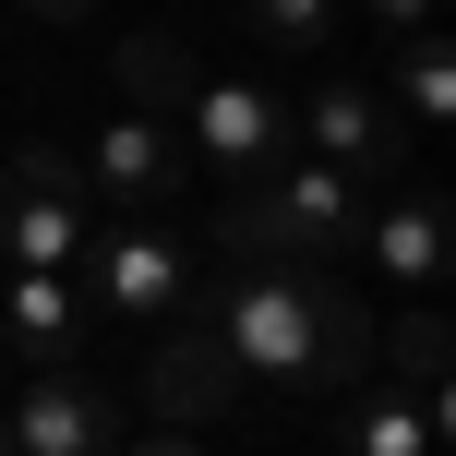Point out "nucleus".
Listing matches in <instances>:
<instances>
[{
    "mask_svg": "<svg viewBox=\"0 0 456 456\" xmlns=\"http://www.w3.org/2000/svg\"><path fill=\"white\" fill-rule=\"evenodd\" d=\"M228 396H240V361L216 348V324L192 313V324H168L157 337V361H144V409L168 420V433H192V420H216Z\"/></svg>",
    "mask_w": 456,
    "mask_h": 456,
    "instance_id": "9",
    "label": "nucleus"
},
{
    "mask_svg": "<svg viewBox=\"0 0 456 456\" xmlns=\"http://www.w3.org/2000/svg\"><path fill=\"white\" fill-rule=\"evenodd\" d=\"M385 72H396V109H409V120H444V109H456V48L433 37V24H420V37H396Z\"/></svg>",
    "mask_w": 456,
    "mask_h": 456,
    "instance_id": "15",
    "label": "nucleus"
},
{
    "mask_svg": "<svg viewBox=\"0 0 456 456\" xmlns=\"http://www.w3.org/2000/svg\"><path fill=\"white\" fill-rule=\"evenodd\" d=\"M192 313L216 324V348H228L240 372H276V385H313V396L372 385V313L337 289V276H300V265H228Z\"/></svg>",
    "mask_w": 456,
    "mask_h": 456,
    "instance_id": "1",
    "label": "nucleus"
},
{
    "mask_svg": "<svg viewBox=\"0 0 456 456\" xmlns=\"http://www.w3.org/2000/svg\"><path fill=\"white\" fill-rule=\"evenodd\" d=\"M181 181H192V157H181L168 120H109L96 157H85V192H96V205H133V216L181 205Z\"/></svg>",
    "mask_w": 456,
    "mask_h": 456,
    "instance_id": "7",
    "label": "nucleus"
},
{
    "mask_svg": "<svg viewBox=\"0 0 456 456\" xmlns=\"http://www.w3.org/2000/svg\"><path fill=\"white\" fill-rule=\"evenodd\" d=\"M444 420L420 409V396H396V385H372L361 396V420H348V456H433Z\"/></svg>",
    "mask_w": 456,
    "mask_h": 456,
    "instance_id": "14",
    "label": "nucleus"
},
{
    "mask_svg": "<svg viewBox=\"0 0 456 456\" xmlns=\"http://www.w3.org/2000/svg\"><path fill=\"white\" fill-rule=\"evenodd\" d=\"M372 24H385V37H420V24H433V0H361Z\"/></svg>",
    "mask_w": 456,
    "mask_h": 456,
    "instance_id": "17",
    "label": "nucleus"
},
{
    "mask_svg": "<svg viewBox=\"0 0 456 456\" xmlns=\"http://www.w3.org/2000/svg\"><path fill=\"white\" fill-rule=\"evenodd\" d=\"M240 12H252V37L289 48V61H324V37H337V0H240Z\"/></svg>",
    "mask_w": 456,
    "mask_h": 456,
    "instance_id": "16",
    "label": "nucleus"
},
{
    "mask_svg": "<svg viewBox=\"0 0 456 456\" xmlns=\"http://www.w3.org/2000/svg\"><path fill=\"white\" fill-rule=\"evenodd\" d=\"M0 420H12V456H120V409H109L72 361H37Z\"/></svg>",
    "mask_w": 456,
    "mask_h": 456,
    "instance_id": "6",
    "label": "nucleus"
},
{
    "mask_svg": "<svg viewBox=\"0 0 456 456\" xmlns=\"http://www.w3.org/2000/svg\"><path fill=\"white\" fill-rule=\"evenodd\" d=\"M181 157L192 168H228V181H265L276 157H289V109H276V85H252V72H205L181 109Z\"/></svg>",
    "mask_w": 456,
    "mask_h": 456,
    "instance_id": "4",
    "label": "nucleus"
},
{
    "mask_svg": "<svg viewBox=\"0 0 456 456\" xmlns=\"http://www.w3.org/2000/svg\"><path fill=\"white\" fill-rule=\"evenodd\" d=\"M85 240H96L85 168H72L61 144H24V157L0 168V265H12V276H61Z\"/></svg>",
    "mask_w": 456,
    "mask_h": 456,
    "instance_id": "3",
    "label": "nucleus"
},
{
    "mask_svg": "<svg viewBox=\"0 0 456 456\" xmlns=\"http://www.w3.org/2000/svg\"><path fill=\"white\" fill-rule=\"evenodd\" d=\"M192 48L181 37H120V96H133V120H168L181 133V109H192Z\"/></svg>",
    "mask_w": 456,
    "mask_h": 456,
    "instance_id": "11",
    "label": "nucleus"
},
{
    "mask_svg": "<svg viewBox=\"0 0 456 456\" xmlns=\"http://www.w3.org/2000/svg\"><path fill=\"white\" fill-rule=\"evenodd\" d=\"M0 456H12V420H0Z\"/></svg>",
    "mask_w": 456,
    "mask_h": 456,
    "instance_id": "20",
    "label": "nucleus"
},
{
    "mask_svg": "<svg viewBox=\"0 0 456 456\" xmlns=\"http://www.w3.org/2000/svg\"><path fill=\"white\" fill-rule=\"evenodd\" d=\"M361 252L385 276H409V289H444V265H456V216H444V192H372V216H361Z\"/></svg>",
    "mask_w": 456,
    "mask_h": 456,
    "instance_id": "10",
    "label": "nucleus"
},
{
    "mask_svg": "<svg viewBox=\"0 0 456 456\" xmlns=\"http://www.w3.org/2000/svg\"><path fill=\"white\" fill-rule=\"evenodd\" d=\"M372 361H385V385H396V396H420V409L444 420V324H433V313H409L396 337H372Z\"/></svg>",
    "mask_w": 456,
    "mask_h": 456,
    "instance_id": "13",
    "label": "nucleus"
},
{
    "mask_svg": "<svg viewBox=\"0 0 456 456\" xmlns=\"http://www.w3.org/2000/svg\"><path fill=\"white\" fill-rule=\"evenodd\" d=\"M133 456H192V433H157V444H133Z\"/></svg>",
    "mask_w": 456,
    "mask_h": 456,
    "instance_id": "19",
    "label": "nucleus"
},
{
    "mask_svg": "<svg viewBox=\"0 0 456 456\" xmlns=\"http://www.w3.org/2000/svg\"><path fill=\"white\" fill-rule=\"evenodd\" d=\"M72 265H96V313H120V324H168L192 300V252L168 240L157 216H133V228H96Z\"/></svg>",
    "mask_w": 456,
    "mask_h": 456,
    "instance_id": "5",
    "label": "nucleus"
},
{
    "mask_svg": "<svg viewBox=\"0 0 456 456\" xmlns=\"http://www.w3.org/2000/svg\"><path fill=\"white\" fill-rule=\"evenodd\" d=\"M37 12H48V24H85V12H96V0H37Z\"/></svg>",
    "mask_w": 456,
    "mask_h": 456,
    "instance_id": "18",
    "label": "nucleus"
},
{
    "mask_svg": "<svg viewBox=\"0 0 456 456\" xmlns=\"http://www.w3.org/2000/svg\"><path fill=\"white\" fill-rule=\"evenodd\" d=\"M0 324H12L24 361H72V337H85V300H72V276H12Z\"/></svg>",
    "mask_w": 456,
    "mask_h": 456,
    "instance_id": "12",
    "label": "nucleus"
},
{
    "mask_svg": "<svg viewBox=\"0 0 456 456\" xmlns=\"http://www.w3.org/2000/svg\"><path fill=\"white\" fill-rule=\"evenodd\" d=\"M361 216H372V181H348L324 157H276L216 216V252L228 265H324V252H361Z\"/></svg>",
    "mask_w": 456,
    "mask_h": 456,
    "instance_id": "2",
    "label": "nucleus"
},
{
    "mask_svg": "<svg viewBox=\"0 0 456 456\" xmlns=\"http://www.w3.org/2000/svg\"><path fill=\"white\" fill-rule=\"evenodd\" d=\"M313 157L324 168H348V181H372V192H396V168H409V133L385 120V96L372 85H313Z\"/></svg>",
    "mask_w": 456,
    "mask_h": 456,
    "instance_id": "8",
    "label": "nucleus"
}]
</instances>
